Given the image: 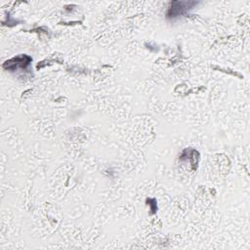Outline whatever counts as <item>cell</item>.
I'll return each mask as SVG.
<instances>
[{"label": "cell", "mask_w": 250, "mask_h": 250, "mask_svg": "<svg viewBox=\"0 0 250 250\" xmlns=\"http://www.w3.org/2000/svg\"><path fill=\"white\" fill-rule=\"evenodd\" d=\"M197 5L194 1H172L169 4V9L167 11L168 19H175L182 15H185L190 9Z\"/></svg>", "instance_id": "obj_1"}, {"label": "cell", "mask_w": 250, "mask_h": 250, "mask_svg": "<svg viewBox=\"0 0 250 250\" xmlns=\"http://www.w3.org/2000/svg\"><path fill=\"white\" fill-rule=\"evenodd\" d=\"M31 62V58L27 55H20V56H17L9 61H6L3 64V67L6 68V69H9V70H15L19 67L21 68H25L29 62Z\"/></svg>", "instance_id": "obj_2"}, {"label": "cell", "mask_w": 250, "mask_h": 250, "mask_svg": "<svg viewBox=\"0 0 250 250\" xmlns=\"http://www.w3.org/2000/svg\"><path fill=\"white\" fill-rule=\"evenodd\" d=\"M146 202H147V204L150 206L151 213H152V214H154V213H155V211L157 210L156 200H155V199H152V198H148V199H146Z\"/></svg>", "instance_id": "obj_3"}]
</instances>
